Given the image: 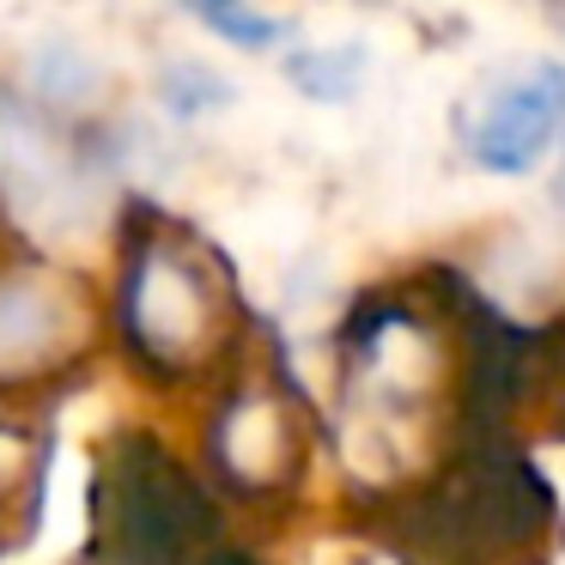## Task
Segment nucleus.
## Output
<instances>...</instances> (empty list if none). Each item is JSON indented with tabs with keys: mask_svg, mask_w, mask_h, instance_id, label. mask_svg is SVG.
Instances as JSON below:
<instances>
[{
	"mask_svg": "<svg viewBox=\"0 0 565 565\" xmlns=\"http://www.w3.org/2000/svg\"><path fill=\"white\" fill-rule=\"evenodd\" d=\"M55 341V298L38 280L0 286V365H31Z\"/></svg>",
	"mask_w": 565,
	"mask_h": 565,
	"instance_id": "3",
	"label": "nucleus"
},
{
	"mask_svg": "<svg viewBox=\"0 0 565 565\" xmlns=\"http://www.w3.org/2000/svg\"><path fill=\"white\" fill-rule=\"evenodd\" d=\"M135 317H140V334L152 347H177L189 329H195V286L183 280L177 268H147L140 274V298H135Z\"/></svg>",
	"mask_w": 565,
	"mask_h": 565,
	"instance_id": "4",
	"label": "nucleus"
},
{
	"mask_svg": "<svg viewBox=\"0 0 565 565\" xmlns=\"http://www.w3.org/2000/svg\"><path fill=\"white\" fill-rule=\"evenodd\" d=\"M55 183H62V152L50 147V135H43L25 110H0V189H7L19 207H31V201H43Z\"/></svg>",
	"mask_w": 565,
	"mask_h": 565,
	"instance_id": "2",
	"label": "nucleus"
},
{
	"mask_svg": "<svg viewBox=\"0 0 565 565\" xmlns=\"http://www.w3.org/2000/svg\"><path fill=\"white\" fill-rule=\"evenodd\" d=\"M559 110H565V79L559 74L516 79V86L499 92V98H492V110L480 116L475 152L492 164V171H523V164L553 140Z\"/></svg>",
	"mask_w": 565,
	"mask_h": 565,
	"instance_id": "1",
	"label": "nucleus"
},
{
	"mask_svg": "<svg viewBox=\"0 0 565 565\" xmlns=\"http://www.w3.org/2000/svg\"><path fill=\"white\" fill-rule=\"evenodd\" d=\"M195 7L207 13V25L220 31V38H232V43H249V50H262V43H274V38H280V25H268V19L244 13L237 0H195Z\"/></svg>",
	"mask_w": 565,
	"mask_h": 565,
	"instance_id": "5",
	"label": "nucleus"
}]
</instances>
